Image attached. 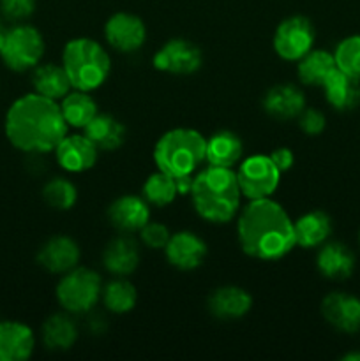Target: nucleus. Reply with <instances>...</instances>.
Segmentation results:
<instances>
[{"label": "nucleus", "mask_w": 360, "mask_h": 361, "mask_svg": "<svg viewBox=\"0 0 360 361\" xmlns=\"http://www.w3.org/2000/svg\"><path fill=\"white\" fill-rule=\"evenodd\" d=\"M60 104L39 94L16 99L7 109L6 136L14 148L27 154H48L67 134Z\"/></svg>", "instance_id": "obj_1"}, {"label": "nucleus", "mask_w": 360, "mask_h": 361, "mask_svg": "<svg viewBox=\"0 0 360 361\" xmlns=\"http://www.w3.org/2000/svg\"><path fill=\"white\" fill-rule=\"evenodd\" d=\"M236 238L247 256L260 261L282 259L296 245L293 221L270 197L253 200L240 212Z\"/></svg>", "instance_id": "obj_2"}, {"label": "nucleus", "mask_w": 360, "mask_h": 361, "mask_svg": "<svg viewBox=\"0 0 360 361\" xmlns=\"http://www.w3.org/2000/svg\"><path fill=\"white\" fill-rule=\"evenodd\" d=\"M191 197L196 214L212 224H224L240 208V192L236 173L232 168L208 166L194 176Z\"/></svg>", "instance_id": "obj_3"}, {"label": "nucleus", "mask_w": 360, "mask_h": 361, "mask_svg": "<svg viewBox=\"0 0 360 361\" xmlns=\"http://www.w3.org/2000/svg\"><path fill=\"white\" fill-rule=\"evenodd\" d=\"M62 67L74 90L94 92L108 80L112 60L97 41L76 37L64 46Z\"/></svg>", "instance_id": "obj_4"}, {"label": "nucleus", "mask_w": 360, "mask_h": 361, "mask_svg": "<svg viewBox=\"0 0 360 361\" xmlns=\"http://www.w3.org/2000/svg\"><path fill=\"white\" fill-rule=\"evenodd\" d=\"M207 140L194 129H172L162 134L154 147V162L159 171L172 178L194 175L205 161Z\"/></svg>", "instance_id": "obj_5"}, {"label": "nucleus", "mask_w": 360, "mask_h": 361, "mask_svg": "<svg viewBox=\"0 0 360 361\" xmlns=\"http://www.w3.org/2000/svg\"><path fill=\"white\" fill-rule=\"evenodd\" d=\"M102 282L90 268H73L56 284V300L71 314L90 312L101 298Z\"/></svg>", "instance_id": "obj_6"}, {"label": "nucleus", "mask_w": 360, "mask_h": 361, "mask_svg": "<svg viewBox=\"0 0 360 361\" xmlns=\"http://www.w3.org/2000/svg\"><path fill=\"white\" fill-rule=\"evenodd\" d=\"M44 55V39L37 28L30 25H16L6 28L0 56L11 71L23 73L34 69Z\"/></svg>", "instance_id": "obj_7"}, {"label": "nucleus", "mask_w": 360, "mask_h": 361, "mask_svg": "<svg viewBox=\"0 0 360 361\" xmlns=\"http://www.w3.org/2000/svg\"><path fill=\"white\" fill-rule=\"evenodd\" d=\"M236 182L247 200H265L277 190L281 171L268 155H253L239 166Z\"/></svg>", "instance_id": "obj_8"}, {"label": "nucleus", "mask_w": 360, "mask_h": 361, "mask_svg": "<svg viewBox=\"0 0 360 361\" xmlns=\"http://www.w3.org/2000/svg\"><path fill=\"white\" fill-rule=\"evenodd\" d=\"M313 23L306 16H289L277 25L274 32V51L282 60L295 62L313 49L314 44Z\"/></svg>", "instance_id": "obj_9"}, {"label": "nucleus", "mask_w": 360, "mask_h": 361, "mask_svg": "<svg viewBox=\"0 0 360 361\" xmlns=\"http://www.w3.org/2000/svg\"><path fill=\"white\" fill-rule=\"evenodd\" d=\"M152 63L157 71L176 76H189L194 74L203 63V53L200 46L187 39L175 37L157 49L152 59Z\"/></svg>", "instance_id": "obj_10"}, {"label": "nucleus", "mask_w": 360, "mask_h": 361, "mask_svg": "<svg viewBox=\"0 0 360 361\" xmlns=\"http://www.w3.org/2000/svg\"><path fill=\"white\" fill-rule=\"evenodd\" d=\"M106 42L120 53H133L145 44L147 27L143 20L131 13H115L104 25Z\"/></svg>", "instance_id": "obj_11"}, {"label": "nucleus", "mask_w": 360, "mask_h": 361, "mask_svg": "<svg viewBox=\"0 0 360 361\" xmlns=\"http://www.w3.org/2000/svg\"><path fill=\"white\" fill-rule=\"evenodd\" d=\"M166 259L176 270L191 271L203 264L208 247L201 236L193 231H179L169 236L164 247Z\"/></svg>", "instance_id": "obj_12"}, {"label": "nucleus", "mask_w": 360, "mask_h": 361, "mask_svg": "<svg viewBox=\"0 0 360 361\" xmlns=\"http://www.w3.org/2000/svg\"><path fill=\"white\" fill-rule=\"evenodd\" d=\"M99 148L85 134L64 136L55 148V159L67 173H83L94 168L97 162Z\"/></svg>", "instance_id": "obj_13"}, {"label": "nucleus", "mask_w": 360, "mask_h": 361, "mask_svg": "<svg viewBox=\"0 0 360 361\" xmlns=\"http://www.w3.org/2000/svg\"><path fill=\"white\" fill-rule=\"evenodd\" d=\"M321 314L328 324L342 334H355L360 330V300L356 296L330 293L321 302Z\"/></svg>", "instance_id": "obj_14"}, {"label": "nucleus", "mask_w": 360, "mask_h": 361, "mask_svg": "<svg viewBox=\"0 0 360 361\" xmlns=\"http://www.w3.org/2000/svg\"><path fill=\"white\" fill-rule=\"evenodd\" d=\"M81 257L80 245L71 236H53L37 252V263L49 274H67L78 267Z\"/></svg>", "instance_id": "obj_15"}, {"label": "nucleus", "mask_w": 360, "mask_h": 361, "mask_svg": "<svg viewBox=\"0 0 360 361\" xmlns=\"http://www.w3.org/2000/svg\"><path fill=\"white\" fill-rule=\"evenodd\" d=\"M208 312L219 321H239L247 316L253 307V298L239 286H222L212 291L207 300Z\"/></svg>", "instance_id": "obj_16"}, {"label": "nucleus", "mask_w": 360, "mask_h": 361, "mask_svg": "<svg viewBox=\"0 0 360 361\" xmlns=\"http://www.w3.org/2000/svg\"><path fill=\"white\" fill-rule=\"evenodd\" d=\"M108 221L122 233H136L150 221V204L140 196L126 194L108 208Z\"/></svg>", "instance_id": "obj_17"}, {"label": "nucleus", "mask_w": 360, "mask_h": 361, "mask_svg": "<svg viewBox=\"0 0 360 361\" xmlns=\"http://www.w3.org/2000/svg\"><path fill=\"white\" fill-rule=\"evenodd\" d=\"M261 106L268 116L286 122V120L296 118L302 113V109L306 108V95L292 83L274 85L263 95Z\"/></svg>", "instance_id": "obj_18"}, {"label": "nucleus", "mask_w": 360, "mask_h": 361, "mask_svg": "<svg viewBox=\"0 0 360 361\" xmlns=\"http://www.w3.org/2000/svg\"><path fill=\"white\" fill-rule=\"evenodd\" d=\"M35 348L34 331L18 321H0V361H25Z\"/></svg>", "instance_id": "obj_19"}, {"label": "nucleus", "mask_w": 360, "mask_h": 361, "mask_svg": "<svg viewBox=\"0 0 360 361\" xmlns=\"http://www.w3.org/2000/svg\"><path fill=\"white\" fill-rule=\"evenodd\" d=\"M321 88L328 104L337 111H352L360 104V80L342 73L341 69L332 71Z\"/></svg>", "instance_id": "obj_20"}, {"label": "nucleus", "mask_w": 360, "mask_h": 361, "mask_svg": "<svg viewBox=\"0 0 360 361\" xmlns=\"http://www.w3.org/2000/svg\"><path fill=\"white\" fill-rule=\"evenodd\" d=\"M140 264V250L129 236H116L102 250V267L115 277H127Z\"/></svg>", "instance_id": "obj_21"}, {"label": "nucleus", "mask_w": 360, "mask_h": 361, "mask_svg": "<svg viewBox=\"0 0 360 361\" xmlns=\"http://www.w3.org/2000/svg\"><path fill=\"white\" fill-rule=\"evenodd\" d=\"M316 267L330 281H346L355 270V254L341 242L325 243L316 256Z\"/></svg>", "instance_id": "obj_22"}, {"label": "nucleus", "mask_w": 360, "mask_h": 361, "mask_svg": "<svg viewBox=\"0 0 360 361\" xmlns=\"http://www.w3.org/2000/svg\"><path fill=\"white\" fill-rule=\"evenodd\" d=\"M83 130L85 136L102 152L119 150L126 141L124 123L108 113H97Z\"/></svg>", "instance_id": "obj_23"}, {"label": "nucleus", "mask_w": 360, "mask_h": 361, "mask_svg": "<svg viewBox=\"0 0 360 361\" xmlns=\"http://www.w3.org/2000/svg\"><path fill=\"white\" fill-rule=\"evenodd\" d=\"M244 152V143L239 134L232 130H219L207 140L205 161L208 166L217 168H233L240 161Z\"/></svg>", "instance_id": "obj_24"}, {"label": "nucleus", "mask_w": 360, "mask_h": 361, "mask_svg": "<svg viewBox=\"0 0 360 361\" xmlns=\"http://www.w3.org/2000/svg\"><path fill=\"white\" fill-rule=\"evenodd\" d=\"M332 219L325 212L314 210L309 214H304L302 217L293 222V231H295L296 245L304 249H313V247L323 245L332 235Z\"/></svg>", "instance_id": "obj_25"}, {"label": "nucleus", "mask_w": 360, "mask_h": 361, "mask_svg": "<svg viewBox=\"0 0 360 361\" xmlns=\"http://www.w3.org/2000/svg\"><path fill=\"white\" fill-rule=\"evenodd\" d=\"M32 85H34L35 94L44 95L53 101L66 97L73 88L64 67L55 66V63L35 66L32 73Z\"/></svg>", "instance_id": "obj_26"}, {"label": "nucleus", "mask_w": 360, "mask_h": 361, "mask_svg": "<svg viewBox=\"0 0 360 361\" xmlns=\"http://www.w3.org/2000/svg\"><path fill=\"white\" fill-rule=\"evenodd\" d=\"M60 111H62L64 120L67 126L74 129H85L99 113L97 102L92 97L90 92L73 90L60 99Z\"/></svg>", "instance_id": "obj_27"}, {"label": "nucleus", "mask_w": 360, "mask_h": 361, "mask_svg": "<svg viewBox=\"0 0 360 361\" xmlns=\"http://www.w3.org/2000/svg\"><path fill=\"white\" fill-rule=\"evenodd\" d=\"M78 338V326L67 314H53L42 324V342L53 351H67Z\"/></svg>", "instance_id": "obj_28"}, {"label": "nucleus", "mask_w": 360, "mask_h": 361, "mask_svg": "<svg viewBox=\"0 0 360 361\" xmlns=\"http://www.w3.org/2000/svg\"><path fill=\"white\" fill-rule=\"evenodd\" d=\"M334 69H337V66H335V59L332 53L325 51V49H311L307 55L299 60L296 73L304 85L321 87Z\"/></svg>", "instance_id": "obj_29"}, {"label": "nucleus", "mask_w": 360, "mask_h": 361, "mask_svg": "<svg viewBox=\"0 0 360 361\" xmlns=\"http://www.w3.org/2000/svg\"><path fill=\"white\" fill-rule=\"evenodd\" d=\"M102 302H104L106 309L113 314H126L134 309L138 302V291L129 281L124 277L115 279V281L108 282L102 286Z\"/></svg>", "instance_id": "obj_30"}, {"label": "nucleus", "mask_w": 360, "mask_h": 361, "mask_svg": "<svg viewBox=\"0 0 360 361\" xmlns=\"http://www.w3.org/2000/svg\"><path fill=\"white\" fill-rule=\"evenodd\" d=\"M143 200L147 201L148 204H154V207H168L175 201V197L179 196L175 185V178H172L166 173L159 171L154 173V175L148 176L143 183Z\"/></svg>", "instance_id": "obj_31"}, {"label": "nucleus", "mask_w": 360, "mask_h": 361, "mask_svg": "<svg viewBox=\"0 0 360 361\" xmlns=\"http://www.w3.org/2000/svg\"><path fill=\"white\" fill-rule=\"evenodd\" d=\"M42 200L55 210H71L78 201V190L71 180L55 176L42 189Z\"/></svg>", "instance_id": "obj_32"}, {"label": "nucleus", "mask_w": 360, "mask_h": 361, "mask_svg": "<svg viewBox=\"0 0 360 361\" xmlns=\"http://www.w3.org/2000/svg\"><path fill=\"white\" fill-rule=\"evenodd\" d=\"M334 59L337 69L360 80V34L349 35L339 42Z\"/></svg>", "instance_id": "obj_33"}, {"label": "nucleus", "mask_w": 360, "mask_h": 361, "mask_svg": "<svg viewBox=\"0 0 360 361\" xmlns=\"http://www.w3.org/2000/svg\"><path fill=\"white\" fill-rule=\"evenodd\" d=\"M140 236L141 242L147 247H150V249H164L172 233H169V229L166 228L164 224L148 221L147 224L140 229Z\"/></svg>", "instance_id": "obj_34"}, {"label": "nucleus", "mask_w": 360, "mask_h": 361, "mask_svg": "<svg viewBox=\"0 0 360 361\" xmlns=\"http://www.w3.org/2000/svg\"><path fill=\"white\" fill-rule=\"evenodd\" d=\"M0 11L11 21H23L35 11V0H0Z\"/></svg>", "instance_id": "obj_35"}, {"label": "nucleus", "mask_w": 360, "mask_h": 361, "mask_svg": "<svg viewBox=\"0 0 360 361\" xmlns=\"http://www.w3.org/2000/svg\"><path fill=\"white\" fill-rule=\"evenodd\" d=\"M296 118H299L300 129L307 136H318V134L323 133L325 126H327L323 113L314 108H304Z\"/></svg>", "instance_id": "obj_36"}, {"label": "nucleus", "mask_w": 360, "mask_h": 361, "mask_svg": "<svg viewBox=\"0 0 360 361\" xmlns=\"http://www.w3.org/2000/svg\"><path fill=\"white\" fill-rule=\"evenodd\" d=\"M268 157L272 159V162L277 166V169L281 173L288 171V169H292L293 164H295V155H293V152L286 147L275 148Z\"/></svg>", "instance_id": "obj_37"}, {"label": "nucleus", "mask_w": 360, "mask_h": 361, "mask_svg": "<svg viewBox=\"0 0 360 361\" xmlns=\"http://www.w3.org/2000/svg\"><path fill=\"white\" fill-rule=\"evenodd\" d=\"M194 183V175H186V176H179L175 178V185H176V192L179 194H191V189H193Z\"/></svg>", "instance_id": "obj_38"}, {"label": "nucleus", "mask_w": 360, "mask_h": 361, "mask_svg": "<svg viewBox=\"0 0 360 361\" xmlns=\"http://www.w3.org/2000/svg\"><path fill=\"white\" fill-rule=\"evenodd\" d=\"M90 330L95 334H101L104 330V321L102 317H90Z\"/></svg>", "instance_id": "obj_39"}, {"label": "nucleus", "mask_w": 360, "mask_h": 361, "mask_svg": "<svg viewBox=\"0 0 360 361\" xmlns=\"http://www.w3.org/2000/svg\"><path fill=\"white\" fill-rule=\"evenodd\" d=\"M344 361H360V353H348V355L342 356Z\"/></svg>", "instance_id": "obj_40"}, {"label": "nucleus", "mask_w": 360, "mask_h": 361, "mask_svg": "<svg viewBox=\"0 0 360 361\" xmlns=\"http://www.w3.org/2000/svg\"><path fill=\"white\" fill-rule=\"evenodd\" d=\"M6 30V28H4V25H2V20H0V32H4Z\"/></svg>", "instance_id": "obj_41"}, {"label": "nucleus", "mask_w": 360, "mask_h": 361, "mask_svg": "<svg viewBox=\"0 0 360 361\" xmlns=\"http://www.w3.org/2000/svg\"><path fill=\"white\" fill-rule=\"evenodd\" d=\"M359 242H360V235H359Z\"/></svg>", "instance_id": "obj_42"}]
</instances>
